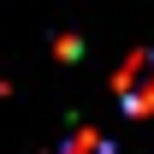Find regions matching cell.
<instances>
[{"label": "cell", "mask_w": 154, "mask_h": 154, "mask_svg": "<svg viewBox=\"0 0 154 154\" xmlns=\"http://www.w3.org/2000/svg\"><path fill=\"white\" fill-rule=\"evenodd\" d=\"M65 154H113V148H107V136H95V131H77L71 142H65Z\"/></svg>", "instance_id": "6da1fadb"}]
</instances>
